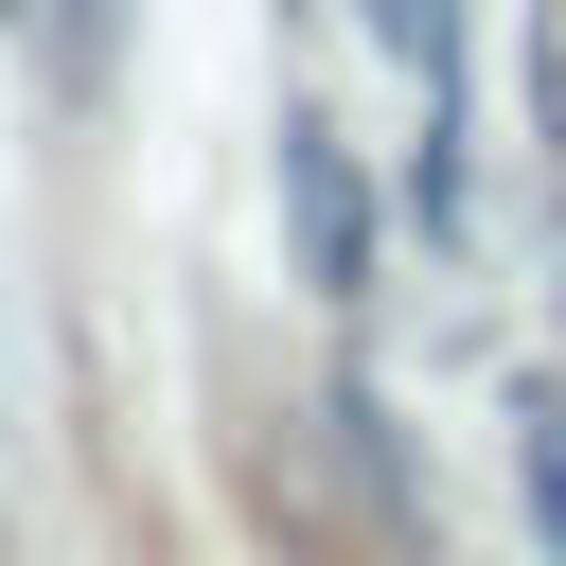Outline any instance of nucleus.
<instances>
[{
	"label": "nucleus",
	"instance_id": "f03ea898",
	"mask_svg": "<svg viewBox=\"0 0 566 566\" xmlns=\"http://www.w3.org/2000/svg\"><path fill=\"white\" fill-rule=\"evenodd\" d=\"M513 478H531V531H548V566H566V389H548V371L513 389Z\"/></svg>",
	"mask_w": 566,
	"mask_h": 566
},
{
	"label": "nucleus",
	"instance_id": "f257e3e1",
	"mask_svg": "<svg viewBox=\"0 0 566 566\" xmlns=\"http://www.w3.org/2000/svg\"><path fill=\"white\" fill-rule=\"evenodd\" d=\"M283 248H301V283H318V301H354V283H371V177H354L336 106H283Z\"/></svg>",
	"mask_w": 566,
	"mask_h": 566
}]
</instances>
